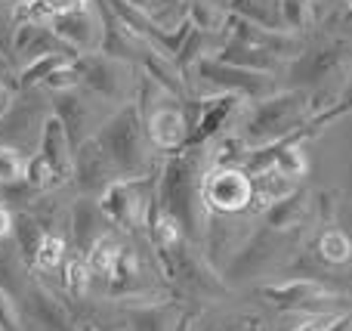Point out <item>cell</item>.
Listing matches in <instances>:
<instances>
[{"instance_id": "6da1fadb", "label": "cell", "mask_w": 352, "mask_h": 331, "mask_svg": "<svg viewBox=\"0 0 352 331\" xmlns=\"http://www.w3.org/2000/svg\"><path fill=\"white\" fill-rule=\"evenodd\" d=\"M201 161H204L201 149H186L182 155H173L164 167L158 195H155L158 204L179 223L182 235H188V239L201 235V208H204V202H201V180H204Z\"/></svg>"}, {"instance_id": "7a4b0ae2", "label": "cell", "mask_w": 352, "mask_h": 331, "mask_svg": "<svg viewBox=\"0 0 352 331\" xmlns=\"http://www.w3.org/2000/svg\"><path fill=\"white\" fill-rule=\"evenodd\" d=\"M105 155H109L111 167H115L118 180H133L148 177V134H146V118H142L140 105L127 103L99 127L93 136Z\"/></svg>"}, {"instance_id": "3957f363", "label": "cell", "mask_w": 352, "mask_h": 331, "mask_svg": "<svg viewBox=\"0 0 352 331\" xmlns=\"http://www.w3.org/2000/svg\"><path fill=\"white\" fill-rule=\"evenodd\" d=\"M306 115V93H275V96L256 103L254 115H250L248 127H244V142H260V146H272V142L291 136L294 130L303 124Z\"/></svg>"}, {"instance_id": "277c9868", "label": "cell", "mask_w": 352, "mask_h": 331, "mask_svg": "<svg viewBox=\"0 0 352 331\" xmlns=\"http://www.w3.org/2000/svg\"><path fill=\"white\" fill-rule=\"evenodd\" d=\"M155 192H158L155 173H148V177H133V180H115V183L96 198V204L105 214V220L130 233V229L146 226V214L155 202Z\"/></svg>"}, {"instance_id": "5b68a950", "label": "cell", "mask_w": 352, "mask_h": 331, "mask_svg": "<svg viewBox=\"0 0 352 331\" xmlns=\"http://www.w3.org/2000/svg\"><path fill=\"white\" fill-rule=\"evenodd\" d=\"M74 68L80 74V87H87L90 93H96L99 99L109 103H133V81L127 78L130 65L127 62L109 59L102 53H87V56H74Z\"/></svg>"}, {"instance_id": "8992f818", "label": "cell", "mask_w": 352, "mask_h": 331, "mask_svg": "<svg viewBox=\"0 0 352 331\" xmlns=\"http://www.w3.org/2000/svg\"><path fill=\"white\" fill-rule=\"evenodd\" d=\"M201 202L210 214H238L254 202V183L238 167H210L201 180Z\"/></svg>"}, {"instance_id": "52a82bcc", "label": "cell", "mask_w": 352, "mask_h": 331, "mask_svg": "<svg viewBox=\"0 0 352 331\" xmlns=\"http://www.w3.org/2000/svg\"><path fill=\"white\" fill-rule=\"evenodd\" d=\"M195 68H198V74L207 81V84H213L223 93H235V96L256 99V103H263V99L272 96V78L263 74V72H248V68L226 65V62H219L217 56H210V59H207V56L198 59Z\"/></svg>"}, {"instance_id": "ba28073f", "label": "cell", "mask_w": 352, "mask_h": 331, "mask_svg": "<svg viewBox=\"0 0 352 331\" xmlns=\"http://www.w3.org/2000/svg\"><path fill=\"white\" fill-rule=\"evenodd\" d=\"M53 115L62 121V127H65L74 149H78L80 142H87L90 136H96L99 127L109 121V118H102L96 111V103H93L87 93H80V87L78 90L53 93Z\"/></svg>"}, {"instance_id": "9c48e42d", "label": "cell", "mask_w": 352, "mask_h": 331, "mask_svg": "<svg viewBox=\"0 0 352 331\" xmlns=\"http://www.w3.org/2000/svg\"><path fill=\"white\" fill-rule=\"evenodd\" d=\"M47 25L62 41V47L68 53L87 56V53H99L102 50V19H96V12H90V10L56 12Z\"/></svg>"}, {"instance_id": "30bf717a", "label": "cell", "mask_w": 352, "mask_h": 331, "mask_svg": "<svg viewBox=\"0 0 352 331\" xmlns=\"http://www.w3.org/2000/svg\"><path fill=\"white\" fill-rule=\"evenodd\" d=\"M72 180L78 183V189L84 192V195H96V198L118 180V173H115V167H111L109 155L99 149V142L93 140V136L74 149Z\"/></svg>"}, {"instance_id": "8fae6325", "label": "cell", "mask_w": 352, "mask_h": 331, "mask_svg": "<svg viewBox=\"0 0 352 331\" xmlns=\"http://www.w3.org/2000/svg\"><path fill=\"white\" fill-rule=\"evenodd\" d=\"M47 118L34 115V103H12L10 111L0 118V146H10L16 152H37Z\"/></svg>"}, {"instance_id": "7c38bea8", "label": "cell", "mask_w": 352, "mask_h": 331, "mask_svg": "<svg viewBox=\"0 0 352 331\" xmlns=\"http://www.w3.org/2000/svg\"><path fill=\"white\" fill-rule=\"evenodd\" d=\"M68 233H72V245L80 257H87V254L93 251V245H96L105 233H111L109 220H105V214L96 204V198L80 195L78 202L72 204V211H68Z\"/></svg>"}, {"instance_id": "4fadbf2b", "label": "cell", "mask_w": 352, "mask_h": 331, "mask_svg": "<svg viewBox=\"0 0 352 331\" xmlns=\"http://www.w3.org/2000/svg\"><path fill=\"white\" fill-rule=\"evenodd\" d=\"M146 134L161 152H179L188 142V121L179 105H158L146 115Z\"/></svg>"}, {"instance_id": "5bb4252c", "label": "cell", "mask_w": 352, "mask_h": 331, "mask_svg": "<svg viewBox=\"0 0 352 331\" xmlns=\"http://www.w3.org/2000/svg\"><path fill=\"white\" fill-rule=\"evenodd\" d=\"M238 103H241V96H235V93H219V96L201 99V115H198V121H195L192 134H188L186 149H201L207 140L223 134L226 121L235 115Z\"/></svg>"}, {"instance_id": "9a60e30c", "label": "cell", "mask_w": 352, "mask_h": 331, "mask_svg": "<svg viewBox=\"0 0 352 331\" xmlns=\"http://www.w3.org/2000/svg\"><path fill=\"white\" fill-rule=\"evenodd\" d=\"M37 152L43 155V158L53 164V171L59 173L62 180H72V171H74V146L72 140H68L65 127H62V121L50 111V118L43 121V134H41V142H37Z\"/></svg>"}, {"instance_id": "2e32d148", "label": "cell", "mask_w": 352, "mask_h": 331, "mask_svg": "<svg viewBox=\"0 0 352 331\" xmlns=\"http://www.w3.org/2000/svg\"><path fill=\"white\" fill-rule=\"evenodd\" d=\"M260 295L269 297V303H275V307H281V310H316L318 301H331L322 285L312 282V279H294V282L266 285Z\"/></svg>"}, {"instance_id": "e0dca14e", "label": "cell", "mask_w": 352, "mask_h": 331, "mask_svg": "<svg viewBox=\"0 0 352 331\" xmlns=\"http://www.w3.org/2000/svg\"><path fill=\"white\" fill-rule=\"evenodd\" d=\"M47 235L43 223L31 214L28 208L25 211H12V239H16V251L22 257L25 266L34 270V260H37V251H41V242Z\"/></svg>"}, {"instance_id": "ac0fdd59", "label": "cell", "mask_w": 352, "mask_h": 331, "mask_svg": "<svg viewBox=\"0 0 352 331\" xmlns=\"http://www.w3.org/2000/svg\"><path fill=\"white\" fill-rule=\"evenodd\" d=\"M219 62L226 65H235V68H248V72H275L278 68V56L269 53V50H260V47H250V43H241V41H229L223 50L217 53Z\"/></svg>"}, {"instance_id": "d6986e66", "label": "cell", "mask_w": 352, "mask_h": 331, "mask_svg": "<svg viewBox=\"0 0 352 331\" xmlns=\"http://www.w3.org/2000/svg\"><path fill=\"white\" fill-rule=\"evenodd\" d=\"M226 6H229L235 16L248 19V22L260 25V28H266V31H275V34L285 31L278 0H226Z\"/></svg>"}, {"instance_id": "ffe728a7", "label": "cell", "mask_w": 352, "mask_h": 331, "mask_svg": "<svg viewBox=\"0 0 352 331\" xmlns=\"http://www.w3.org/2000/svg\"><path fill=\"white\" fill-rule=\"evenodd\" d=\"M346 50H349V41H337V43H331V47L318 50L316 56H306V59L297 65V74H300L303 81H322L324 74L334 72L337 62H343Z\"/></svg>"}, {"instance_id": "44dd1931", "label": "cell", "mask_w": 352, "mask_h": 331, "mask_svg": "<svg viewBox=\"0 0 352 331\" xmlns=\"http://www.w3.org/2000/svg\"><path fill=\"white\" fill-rule=\"evenodd\" d=\"M90 270H87V260L80 254H72V257L62 264V295L72 297V301H84L90 295Z\"/></svg>"}, {"instance_id": "7402d4cb", "label": "cell", "mask_w": 352, "mask_h": 331, "mask_svg": "<svg viewBox=\"0 0 352 331\" xmlns=\"http://www.w3.org/2000/svg\"><path fill=\"white\" fill-rule=\"evenodd\" d=\"M22 183L28 186L31 192H37V195H41V192H50V189H56V186H62L65 180L53 171V164H50L41 152H34V155H28V161H25Z\"/></svg>"}, {"instance_id": "603a6c76", "label": "cell", "mask_w": 352, "mask_h": 331, "mask_svg": "<svg viewBox=\"0 0 352 331\" xmlns=\"http://www.w3.org/2000/svg\"><path fill=\"white\" fill-rule=\"evenodd\" d=\"M65 62H72V56H65V53H50V56H41V59L25 62L22 72H19V87H22V90L43 87V81H47L59 65H65Z\"/></svg>"}, {"instance_id": "cb8c5ba5", "label": "cell", "mask_w": 352, "mask_h": 331, "mask_svg": "<svg viewBox=\"0 0 352 331\" xmlns=\"http://www.w3.org/2000/svg\"><path fill=\"white\" fill-rule=\"evenodd\" d=\"M68 260V239L62 233H47L41 242V251H37V260H34V270L37 273H56L62 270V264Z\"/></svg>"}, {"instance_id": "d4e9b609", "label": "cell", "mask_w": 352, "mask_h": 331, "mask_svg": "<svg viewBox=\"0 0 352 331\" xmlns=\"http://www.w3.org/2000/svg\"><path fill=\"white\" fill-rule=\"evenodd\" d=\"M226 16H229V12H223V3H188V22L198 31H204V34L223 31Z\"/></svg>"}, {"instance_id": "484cf974", "label": "cell", "mask_w": 352, "mask_h": 331, "mask_svg": "<svg viewBox=\"0 0 352 331\" xmlns=\"http://www.w3.org/2000/svg\"><path fill=\"white\" fill-rule=\"evenodd\" d=\"M303 211H306V195H294V198L287 195L266 211V220L272 229H285V226H291V223H297Z\"/></svg>"}, {"instance_id": "4316f807", "label": "cell", "mask_w": 352, "mask_h": 331, "mask_svg": "<svg viewBox=\"0 0 352 331\" xmlns=\"http://www.w3.org/2000/svg\"><path fill=\"white\" fill-rule=\"evenodd\" d=\"M285 31H303L312 22V0H278Z\"/></svg>"}, {"instance_id": "83f0119b", "label": "cell", "mask_w": 352, "mask_h": 331, "mask_svg": "<svg viewBox=\"0 0 352 331\" xmlns=\"http://www.w3.org/2000/svg\"><path fill=\"white\" fill-rule=\"evenodd\" d=\"M25 155L16 152L10 146H0V186H16L22 183V173H25Z\"/></svg>"}, {"instance_id": "f1b7e54d", "label": "cell", "mask_w": 352, "mask_h": 331, "mask_svg": "<svg viewBox=\"0 0 352 331\" xmlns=\"http://www.w3.org/2000/svg\"><path fill=\"white\" fill-rule=\"evenodd\" d=\"M322 257L328 260V264H346L349 254H352V245L349 239L340 233V229H328V233L322 235Z\"/></svg>"}, {"instance_id": "f546056e", "label": "cell", "mask_w": 352, "mask_h": 331, "mask_svg": "<svg viewBox=\"0 0 352 331\" xmlns=\"http://www.w3.org/2000/svg\"><path fill=\"white\" fill-rule=\"evenodd\" d=\"M43 87H47L50 93L78 90V87H80V74H78V68H74V62H65V65H59L47 81H43Z\"/></svg>"}, {"instance_id": "4dcf8cb0", "label": "cell", "mask_w": 352, "mask_h": 331, "mask_svg": "<svg viewBox=\"0 0 352 331\" xmlns=\"http://www.w3.org/2000/svg\"><path fill=\"white\" fill-rule=\"evenodd\" d=\"M12 34H16V19H12V3L0 0V53L12 56Z\"/></svg>"}, {"instance_id": "1f68e13d", "label": "cell", "mask_w": 352, "mask_h": 331, "mask_svg": "<svg viewBox=\"0 0 352 331\" xmlns=\"http://www.w3.org/2000/svg\"><path fill=\"white\" fill-rule=\"evenodd\" d=\"M0 331H22L16 303H12V295H6L3 288H0Z\"/></svg>"}, {"instance_id": "d6a6232c", "label": "cell", "mask_w": 352, "mask_h": 331, "mask_svg": "<svg viewBox=\"0 0 352 331\" xmlns=\"http://www.w3.org/2000/svg\"><path fill=\"white\" fill-rule=\"evenodd\" d=\"M12 235V208L0 202V242Z\"/></svg>"}, {"instance_id": "836d02e7", "label": "cell", "mask_w": 352, "mask_h": 331, "mask_svg": "<svg viewBox=\"0 0 352 331\" xmlns=\"http://www.w3.org/2000/svg\"><path fill=\"white\" fill-rule=\"evenodd\" d=\"M53 3V12H68V10H87L90 0H50Z\"/></svg>"}, {"instance_id": "e575fe53", "label": "cell", "mask_w": 352, "mask_h": 331, "mask_svg": "<svg viewBox=\"0 0 352 331\" xmlns=\"http://www.w3.org/2000/svg\"><path fill=\"white\" fill-rule=\"evenodd\" d=\"M10 105H12V93H10V87L6 84H0V118L10 111Z\"/></svg>"}, {"instance_id": "d590c367", "label": "cell", "mask_w": 352, "mask_h": 331, "mask_svg": "<svg viewBox=\"0 0 352 331\" xmlns=\"http://www.w3.org/2000/svg\"><path fill=\"white\" fill-rule=\"evenodd\" d=\"M127 3L133 6V10H140V12H148V16L155 12V0H127Z\"/></svg>"}, {"instance_id": "8d00e7d4", "label": "cell", "mask_w": 352, "mask_h": 331, "mask_svg": "<svg viewBox=\"0 0 352 331\" xmlns=\"http://www.w3.org/2000/svg\"><path fill=\"white\" fill-rule=\"evenodd\" d=\"M324 331H352V319L349 316H343V319H337V322H331Z\"/></svg>"}, {"instance_id": "74e56055", "label": "cell", "mask_w": 352, "mask_h": 331, "mask_svg": "<svg viewBox=\"0 0 352 331\" xmlns=\"http://www.w3.org/2000/svg\"><path fill=\"white\" fill-rule=\"evenodd\" d=\"M300 331H322V328H318V325H316V322H309V325H303V328H300Z\"/></svg>"}, {"instance_id": "f35d334b", "label": "cell", "mask_w": 352, "mask_h": 331, "mask_svg": "<svg viewBox=\"0 0 352 331\" xmlns=\"http://www.w3.org/2000/svg\"><path fill=\"white\" fill-rule=\"evenodd\" d=\"M3 3H12V6H16V3H22V0H3Z\"/></svg>"}, {"instance_id": "ab89813d", "label": "cell", "mask_w": 352, "mask_h": 331, "mask_svg": "<svg viewBox=\"0 0 352 331\" xmlns=\"http://www.w3.org/2000/svg\"><path fill=\"white\" fill-rule=\"evenodd\" d=\"M346 3H349V10H352V0H346Z\"/></svg>"}]
</instances>
